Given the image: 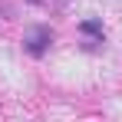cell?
Returning <instances> with one entry per match:
<instances>
[{"label":"cell","mask_w":122,"mask_h":122,"mask_svg":"<svg viewBox=\"0 0 122 122\" xmlns=\"http://www.w3.org/2000/svg\"><path fill=\"white\" fill-rule=\"evenodd\" d=\"M50 43H53V33H50V26H33V30L26 33L23 46H26V53H30V56H43V53L50 50Z\"/></svg>","instance_id":"6da1fadb"},{"label":"cell","mask_w":122,"mask_h":122,"mask_svg":"<svg viewBox=\"0 0 122 122\" xmlns=\"http://www.w3.org/2000/svg\"><path fill=\"white\" fill-rule=\"evenodd\" d=\"M79 30H82V33H89V36H99V40H102V23H99V20H82Z\"/></svg>","instance_id":"7a4b0ae2"}]
</instances>
